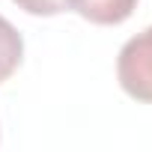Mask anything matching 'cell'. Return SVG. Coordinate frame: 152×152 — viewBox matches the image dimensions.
<instances>
[{
  "label": "cell",
  "mask_w": 152,
  "mask_h": 152,
  "mask_svg": "<svg viewBox=\"0 0 152 152\" xmlns=\"http://www.w3.org/2000/svg\"><path fill=\"white\" fill-rule=\"evenodd\" d=\"M63 3H66V9L78 12L84 21L102 24V27L122 24L137 9V0H63Z\"/></svg>",
  "instance_id": "obj_2"
},
{
  "label": "cell",
  "mask_w": 152,
  "mask_h": 152,
  "mask_svg": "<svg viewBox=\"0 0 152 152\" xmlns=\"http://www.w3.org/2000/svg\"><path fill=\"white\" fill-rule=\"evenodd\" d=\"M116 78L125 96L152 104V24L122 45L116 60Z\"/></svg>",
  "instance_id": "obj_1"
},
{
  "label": "cell",
  "mask_w": 152,
  "mask_h": 152,
  "mask_svg": "<svg viewBox=\"0 0 152 152\" xmlns=\"http://www.w3.org/2000/svg\"><path fill=\"white\" fill-rule=\"evenodd\" d=\"M21 57H24V39L21 33L15 30L12 21H6L0 15V84L9 81L15 69L21 66Z\"/></svg>",
  "instance_id": "obj_3"
},
{
  "label": "cell",
  "mask_w": 152,
  "mask_h": 152,
  "mask_svg": "<svg viewBox=\"0 0 152 152\" xmlns=\"http://www.w3.org/2000/svg\"><path fill=\"white\" fill-rule=\"evenodd\" d=\"M12 3H15L18 9H24L27 15H45V18L66 12V3H63V0H12Z\"/></svg>",
  "instance_id": "obj_4"
}]
</instances>
